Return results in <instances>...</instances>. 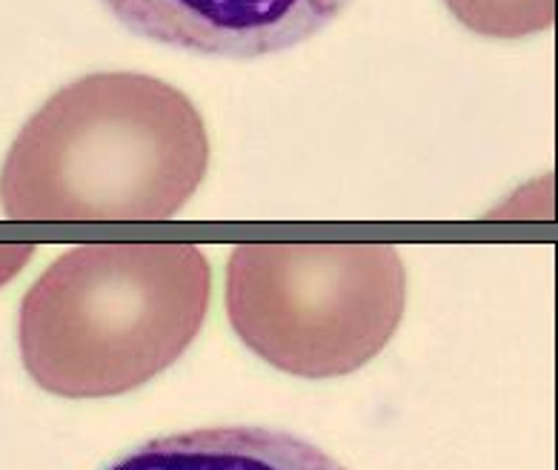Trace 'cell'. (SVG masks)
I'll return each instance as SVG.
<instances>
[{"instance_id": "cell-2", "label": "cell", "mask_w": 558, "mask_h": 470, "mask_svg": "<svg viewBox=\"0 0 558 470\" xmlns=\"http://www.w3.org/2000/svg\"><path fill=\"white\" fill-rule=\"evenodd\" d=\"M209 296L213 267L195 244H81L24 296L21 359L63 399L130 394L184 355Z\"/></svg>"}, {"instance_id": "cell-4", "label": "cell", "mask_w": 558, "mask_h": 470, "mask_svg": "<svg viewBox=\"0 0 558 470\" xmlns=\"http://www.w3.org/2000/svg\"><path fill=\"white\" fill-rule=\"evenodd\" d=\"M146 40L209 58H264L327 29L352 0H100Z\"/></svg>"}, {"instance_id": "cell-7", "label": "cell", "mask_w": 558, "mask_h": 470, "mask_svg": "<svg viewBox=\"0 0 558 470\" xmlns=\"http://www.w3.org/2000/svg\"><path fill=\"white\" fill-rule=\"evenodd\" d=\"M32 248H15V244H7L0 248V285H7L9 278L15 276L26 262H29Z\"/></svg>"}, {"instance_id": "cell-6", "label": "cell", "mask_w": 558, "mask_h": 470, "mask_svg": "<svg viewBox=\"0 0 558 470\" xmlns=\"http://www.w3.org/2000/svg\"><path fill=\"white\" fill-rule=\"evenodd\" d=\"M464 29L493 40H519L547 32L556 0H444Z\"/></svg>"}, {"instance_id": "cell-1", "label": "cell", "mask_w": 558, "mask_h": 470, "mask_svg": "<svg viewBox=\"0 0 558 470\" xmlns=\"http://www.w3.org/2000/svg\"><path fill=\"white\" fill-rule=\"evenodd\" d=\"M209 167L204 118L141 72H95L26 121L0 170L12 221H169Z\"/></svg>"}, {"instance_id": "cell-5", "label": "cell", "mask_w": 558, "mask_h": 470, "mask_svg": "<svg viewBox=\"0 0 558 470\" xmlns=\"http://www.w3.org/2000/svg\"><path fill=\"white\" fill-rule=\"evenodd\" d=\"M107 470H347L295 433L272 427H198L149 439Z\"/></svg>"}, {"instance_id": "cell-3", "label": "cell", "mask_w": 558, "mask_h": 470, "mask_svg": "<svg viewBox=\"0 0 558 470\" xmlns=\"http://www.w3.org/2000/svg\"><path fill=\"white\" fill-rule=\"evenodd\" d=\"M404 258L390 244L264 241L227 264V316L258 359L301 378L350 376L396 336Z\"/></svg>"}]
</instances>
